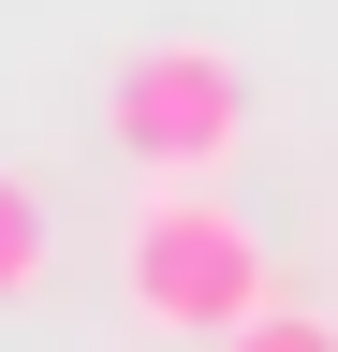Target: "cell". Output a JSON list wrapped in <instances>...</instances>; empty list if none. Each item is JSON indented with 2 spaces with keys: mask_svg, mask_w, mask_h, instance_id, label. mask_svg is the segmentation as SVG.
I'll return each instance as SVG.
<instances>
[{
  "mask_svg": "<svg viewBox=\"0 0 338 352\" xmlns=\"http://www.w3.org/2000/svg\"><path fill=\"white\" fill-rule=\"evenodd\" d=\"M250 118H265V88H250V59L206 44V30H162V44H133V59L103 74V132H118V162H133L147 191L162 176H235Z\"/></svg>",
  "mask_w": 338,
  "mask_h": 352,
  "instance_id": "2",
  "label": "cell"
},
{
  "mask_svg": "<svg viewBox=\"0 0 338 352\" xmlns=\"http://www.w3.org/2000/svg\"><path fill=\"white\" fill-rule=\"evenodd\" d=\"M45 264H59V220H45V191H30L15 162H0V308L45 294Z\"/></svg>",
  "mask_w": 338,
  "mask_h": 352,
  "instance_id": "3",
  "label": "cell"
},
{
  "mask_svg": "<svg viewBox=\"0 0 338 352\" xmlns=\"http://www.w3.org/2000/svg\"><path fill=\"white\" fill-rule=\"evenodd\" d=\"M118 279H133V323L191 338V352H221L235 323H265V308H279L265 235L235 220L221 176H162V191L133 206V235H118Z\"/></svg>",
  "mask_w": 338,
  "mask_h": 352,
  "instance_id": "1",
  "label": "cell"
},
{
  "mask_svg": "<svg viewBox=\"0 0 338 352\" xmlns=\"http://www.w3.org/2000/svg\"><path fill=\"white\" fill-rule=\"evenodd\" d=\"M221 352H338V323H324V308H265V323H235Z\"/></svg>",
  "mask_w": 338,
  "mask_h": 352,
  "instance_id": "4",
  "label": "cell"
}]
</instances>
